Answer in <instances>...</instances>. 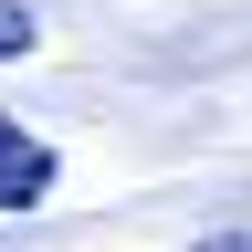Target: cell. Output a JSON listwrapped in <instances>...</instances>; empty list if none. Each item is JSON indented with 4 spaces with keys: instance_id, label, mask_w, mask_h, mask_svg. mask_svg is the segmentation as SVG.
Masks as SVG:
<instances>
[{
    "instance_id": "obj_1",
    "label": "cell",
    "mask_w": 252,
    "mask_h": 252,
    "mask_svg": "<svg viewBox=\"0 0 252 252\" xmlns=\"http://www.w3.org/2000/svg\"><path fill=\"white\" fill-rule=\"evenodd\" d=\"M42 189H53V147L32 137V126H11V116H0V210H32Z\"/></svg>"
},
{
    "instance_id": "obj_3",
    "label": "cell",
    "mask_w": 252,
    "mask_h": 252,
    "mask_svg": "<svg viewBox=\"0 0 252 252\" xmlns=\"http://www.w3.org/2000/svg\"><path fill=\"white\" fill-rule=\"evenodd\" d=\"M189 252H252V231H210V242H189Z\"/></svg>"
},
{
    "instance_id": "obj_2",
    "label": "cell",
    "mask_w": 252,
    "mask_h": 252,
    "mask_svg": "<svg viewBox=\"0 0 252 252\" xmlns=\"http://www.w3.org/2000/svg\"><path fill=\"white\" fill-rule=\"evenodd\" d=\"M32 32H42V21H32L21 0H0V63H21V53H32Z\"/></svg>"
}]
</instances>
